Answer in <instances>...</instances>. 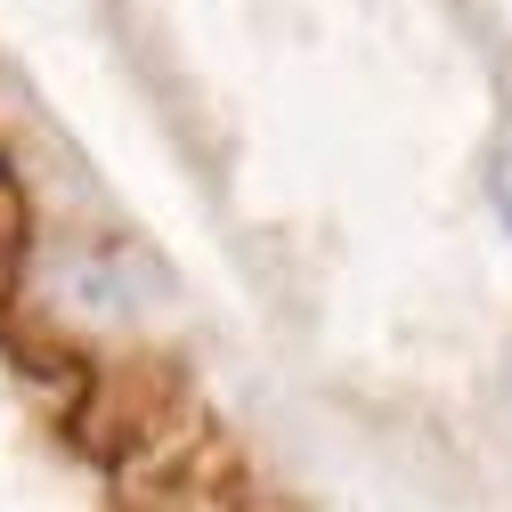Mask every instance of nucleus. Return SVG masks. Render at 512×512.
<instances>
[{"label":"nucleus","mask_w":512,"mask_h":512,"mask_svg":"<svg viewBox=\"0 0 512 512\" xmlns=\"http://www.w3.org/2000/svg\"><path fill=\"white\" fill-rule=\"evenodd\" d=\"M488 212H496V228H504V244H512V139L488 155Z\"/></svg>","instance_id":"nucleus-1"}]
</instances>
